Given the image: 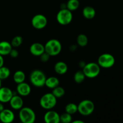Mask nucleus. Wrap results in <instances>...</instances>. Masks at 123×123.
Returning <instances> with one entry per match:
<instances>
[{
	"label": "nucleus",
	"instance_id": "6ab92c4d",
	"mask_svg": "<svg viewBox=\"0 0 123 123\" xmlns=\"http://www.w3.org/2000/svg\"><path fill=\"white\" fill-rule=\"evenodd\" d=\"M60 80L56 77L51 76L46 78L45 82V86L50 89H54V88L59 86Z\"/></svg>",
	"mask_w": 123,
	"mask_h": 123
},
{
	"label": "nucleus",
	"instance_id": "aec40b11",
	"mask_svg": "<svg viewBox=\"0 0 123 123\" xmlns=\"http://www.w3.org/2000/svg\"><path fill=\"white\" fill-rule=\"evenodd\" d=\"M25 73L22 70L16 71L13 74V80L17 84L25 82Z\"/></svg>",
	"mask_w": 123,
	"mask_h": 123
},
{
	"label": "nucleus",
	"instance_id": "7c9ffc66",
	"mask_svg": "<svg viewBox=\"0 0 123 123\" xmlns=\"http://www.w3.org/2000/svg\"><path fill=\"white\" fill-rule=\"evenodd\" d=\"M4 64V60L3 56H2L1 55H0V67H1L2 66H3Z\"/></svg>",
	"mask_w": 123,
	"mask_h": 123
},
{
	"label": "nucleus",
	"instance_id": "5701e85b",
	"mask_svg": "<svg viewBox=\"0 0 123 123\" xmlns=\"http://www.w3.org/2000/svg\"><path fill=\"white\" fill-rule=\"evenodd\" d=\"M65 111L66 112L73 115L78 112V105L73 103H68L65 107Z\"/></svg>",
	"mask_w": 123,
	"mask_h": 123
},
{
	"label": "nucleus",
	"instance_id": "c756f323",
	"mask_svg": "<svg viewBox=\"0 0 123 123\" xmlns=\"http://www.w3.org/2000/svg\"><path fill=\"white\" fill-rule=\"evenodd\" d=\"M9 55H10V56L12 58H17L18 56V55H19V52H18V51L16 49H13V48H12L10 52Z\"/></svg>",
	"mask_w": 123,
	"mask_h": 123
},
{
	"label": "nucleus",
	"instance_id": "bb28decb",
	"mask_svg": "<svg viewBox=\"0 0 123 123\" xmlns=\"http://www.w3.org/2000/svg\"><path fill=\"white\" fill-rule=\"evenodd\" d=\"M23 42V38L20 36H15L14 38L12 39V42H11V44H12V47L14 48H18L22 44Z\"/></svg>",
	"mask_w": 123,
	"mask_h": 123
},
{
	"label": "nucleus",
	"instance_id": "423d86ee",
	"mask_svg": "<svg viewBox=\"0 0 123 123\" xmlns=\"http://www.w3.org/2000/svg\"><path fill=\"white\" fill-rule=\"evenodd\" d=\"M85 77L88 78H94L99 75L100 73V67L98 63L89 62L86 64L82 70Z\"/></svg>",
	"mask_w": 123,
	"mask_h": 123
},
{
	"label": "nucleus",
	"instance_id": "7ed1b4c3",
	"mask_svg": "<svg viewBox=\"0 0 123 123\" xmlns=\"http://www.w3.org/2000/svg\"><path fill=\"white\" fill-rule=\"evenodd\" d=\"M19 117L22 123H34L36 115L34 111L28 107H22L19 110Z\"/></svg>",
	"mask_w": 123,
	"mask_h": 123
},
{
	"label": "nucleus",
	"instance_id": "2eb2a0df",
	"mask_svg": "<svg viewBox=\"0 0 123 123\" xmlns=\"http://www.w3.org/2000/svg\"><path fill=\"white\" fill-rule=\"evenodd\" d=\"M30 52L34 56H40L45 52L44 46L40 43H34L30 46Z\"/></svg>",
	"mask_w": 123,
	"mask_h": 123
},
{
	"label": "nucleus",
	"instance_id": "39448f33",
	"mask_svg": "<svg viewBox=\"0 0 123 123\" xmlns=\"http://www.w3.org/2000/svg\"><path fill=\"white\" fill-rule=\"evenodd\" d=\"M94 109V104L90 100H84L78 105V112L83 116H89L92 114Z\"/></svg>",
	"mask_w": 123,
	"mask_h": 123
},
{
	"label": "nucleus",
	"instance_id": "6e6552de",
	"mask_svg": "<svg viewBox=\"0 0 123 123\" xmlns=\"http://www.w3.org/2000/svg\"><path fill=\"white\" fill-rule=\"evenodd\" d=\"M115 59L112 55L108 53L100 55L97 60V63L100 67L105 68H109L115 64Z\"/></svg>",
	"mask_w": 123,
	"mask_h": 123
},
{
	"label": "nucleus",
	"instance_id": "b1692460",
	"mask_svg": "<svg viewBox=\"0 0 123 123\" xmlns=\"http://www.w3.org/2000/svg\"><path fill=\"white\" fill-rule=\"evenodd\" d=\"M10 75V70L9 68L5 66L0 67V79L1 80H5L7 79Z\"/></svg>",
	"mask_w": 123,
	"mask_h": 123
},
{
	"label": "nucleus",
	"instance_id": "1a4fd4ad",
	"mask_svg": "<svg viewBox=\"0 0 123 123\" xmlns=\"http://www.w3.org/2000/svg\"><path fill=\"white\" fill-rule=\"evenodd\" d=\"M31 24L34 28L37 30H42L48 24V19L43 14H36L32 18Z\"/></svg>",
	"mask_w": 123,
	"mask_h": 123
},
{
	"label": "nucleus",
	"instance_id": "a211bd4d",
	"mask_svg": "<svg viewBox=\"0 0 123 123\" xmlns=\"http://www.w3.org/2000/svg\"><path fill=\"white\" fill-rule=\"evenodd\" d=\"M83 16L87 19H92L96 16V12L94 8L91 6H86L82 10Z\"/></svg>",
	"mask_w": 123,
	"mask_h": 123
},
{
	"label": "nucleus",
	"instance_id": "412c9836",
	"mask_svg": "<svg viewBox=\"0 0 123 123\" xmlns=\"http://www.w3.org/2000/svg\"><path fill=\"white\" fill-rule=\"evenodd\" d=\"M79 1L78 0H68L66 4V8L70 11H74L79 7Z\"/></svg>",
	"mask_w": 123,
	"mask_h": 123
},
{
	"label": "nucleus",
	"instance_id": "f3484780",
	"mask_svg": "<svg viewBox=\"0 0 123 123\" xmlns=\"http://www.w3.org/2000/svg\"><path fill=\"white\" fill-rule=\"evenodd\" d=\"M54 70L57 74L60 75L64 74L68 70V66L66 62L63 61H58L55 64Z\"/></svg>",
	"mask_w": 123,
	"mask_h": 123
},
{
	"label": "nucleus",
	"instance_id": "9d476101",
	"mask_svg": "<svg viewBox=\"0 0 123 123\" xmlns=\"http://www.w3.org/2000/svg\"><path fill=\"white\" fill-rule=\"evenodd\" d=\"M44 121L46 123H59L60 122V115L55 111L48 110L44 115Z\"/></svg>",
	"mask_w": 123,
	"mask_h": 123
},
{
	"label": "nucleus",
	"instance_id": "72a5a7b5",
	"mask_svg": "<svg viewBox=\"0 0 123 123\" xmlns=\"http://www.w3.org/2000/svg\"><path fill=\"white\" fill-rule=\"evenodd\" d=\"M73 123H84V122L83 121H81V120H75L74 121H72Z\"/></svg>",
	"mask_w": 123,
	"mask_h": 123
},
{
	"label": "nucleus",
	"instance_id": "dca6fc26",
	"mask_svg": "<svg viewBox=\"0 0 123 123\" xmlns=\"http://www.w3.org/2000/svg\"><path fill=\"white\" fill-rule=\"evenodd\" d=\"M12 48L13 47L12 44L8 42L7 41L0 42V55L2 56L9 55Z\"/></svg>",
	"mask_w": 123,
	"mask_h": 123
},
{
	"label": "nucleus",
	"instance_id": "f257e3e1",
	"mask_svg": "<svg viewBox=\"0 0 123 123\" xmlns=\"http://www.w3.org/2000/svg\"><path fill=\"white\" fill-rule=\"evenodd\" d=\"M62 50L61 42L56 39H50L44 45L45 52L50 56H56L60 54Z\"/></svg>",
	"mask_w": 123,
	"mask_h": 123
},
{
	"label": "nucleus",
	"instance_id": "cd10ccee",
	"mask_svg": "<svg viewBox=\"0 0 123 123\" xmlns=\"http://www.w3.org/2000/svg\"><path fill=\"white\" fill-rule=\"evenodd\" d=\"M60 122L62 123H70L72 122V116L67 112L63 113L60 115Z\"/></svg>",
	"mask_w": 123,
	"mask_h": 123
},
{
	"label": "nucleus",
	"instance_id": "c85d7f7f",
	"mask_svg": "<svg viewBox=\"0 0 123 123\" xmlns=\"http://www.w3.org/2000/svg\"><path fill=\"white\" fill-rule=\"evenodd\" d=\"M50 56L49 55V54H47L46 52H44L43 54H42V55L40 56V60L42 62H47V61H49Z\"/></svg>",
	"mask_w": 123,
	"mask_h": 123
},
{
	"label": "nucleus",
	"instance_id": "f03ea898",
	"mask_svg": "<svg viewBox=\"0 0 123 123\" xmlns=\"http://www.w3.org/2000/svg\"><path fill=\"white\" fill-rule=\"evenodd\" d=\"M46 79L45 74L40 70H34L30 76V82L36 87L40 88L44 86Z\"/></svg>",
	"mask_w": 123,
	"mask_h": 123
},
{
	"label": "nucleus",
	"instance_id": "20e7f679",
	"mask_svg": "<svg viewBox=\"0 0 123 123\" xmlns=\"http://www.w3.org/2000/svg\"><path fill=\"white\" fill-rule=\"evenodd\" d=\"M57 103L56 98L52 92L43 94L40 100V105L42 108L46 110L53 109Z\"/></svg>",
	"mask_w": 123,
	"mask_h": 123
},
{
	"label": "nucleus",
	"instance_id": "0eeeda50",
	"mask_svg": "<svg viewBox=\"0 0 123 123\" xmlns=\"http://www.w3.org/2000/svg\"><path fill=\"white\" fill-rule=\"evenodd\" d=\"M73 19V14L71 11L66 8H61L56 15L58 22L62 25H67L70 24Z\"/></svg>",
	"mask_w": 123,
	"mask_h": 123
},
{
	"label": "nucleus",
	"instance_id": "4468645a",
	"mask_svg": "<svg viewBox=\"0 0 123 123\" xmlns=\"http://www.w3.org/2000/svg\"><path fill=\"white\" fill-rule=\"evenodd\" d=\"M16 90L19 96H22V97H26L31 93V88L29 84L25 82H23L18 84Z\"/></svg>",
	"mask_w": 123,
	"mask_h": 123
},
{
	"label": "nucleus",
	"instance_id": "f704fd0d",
	"mask_svg": "<svg viewBox=\"0 0 123 123\" xmlns=\"http://www.w3.org/2000/svg\"><path fill=\"white\" fill-rule=\"evenodd\" d=\"M1 86H2V80L0 79V88H1Z\"/></svg>",
	"mask_w": 123,
	"mask_h": 123
},
{
	"label": "nucleus",
	"instance_id": "2f4dec72",
	"mask_svg": "<svg viewBox=\"0 0 123 123\" xmlns=\"http://www.w3.org/2000/svg\"><path fill=\"white\" fill-rule=\"evenodd\" d=\"M4 106L3 105V103L0 102V112H1L2 110H4Z\"/></svg>",
	"mask_w": 123,
	"mask_h": 123
},
{
	"label": "nucleus",
	"instance_id": "4be33fe9",
	"mask_svg": "<svg viewBox=\"0 0 123 123\" xmlns=\"http://www.w3.org/2000/svg\"><path fill=\"white\" fill-rule=\"evenodd\" d=\"M88 39L87 36L84 34H80L77 37V43L80 46H86L88 44Z\"/></svg>",
	"mask_w": 123,
	"mask_h": 123
},
{
	"label": "nucleus",
	"instance_id": "9b49d317",
	"mask_svg": "<svg viewBox=\"0 0 123 123\" xmlns=\"http://www.w3.org/2000/svg\"><path fill=\"white\" fill-rule=\"evenodd\" d=\"M13 92L8 87L1 86L0 88V102L2 103H8L13 96Z\"/></svg>",
	"mask_w": 123,
	"mask_h": 123
},
{
	"label": "nucleus",
	"instance_id": "a878e982",
	"mask_svg": "<svg viewBox=\"0 0 123 123\" xmlns=\"http://www.w3.org/2000/svg\"><path fill=\"white\" fill-rule=\"evenodd\" d=\"M52 93L56 98H61L65 94V90L62 87L58 86L53 89Z\"/></svg>",
	"mask_w": 123,
	"mask_h": 123
},
{
	"label": "nucleus",
	"instance_id": "ddd939ff",
	"mask_svg": "<svg viewBox=\"0 0 123 123\" xmlns=\"http://www.w3.org/2000/svg\"><path fill=\"white\" fill-rule=\"evenodd\" d=\"M9 103L11 108L14 110H20L24 105V100L19 95H13Z\"/></svg>",
	"mask_w": 123,
	"mask_h": 123
},
{
	"label": "nucleus",
	"instance_id": "f8f14e48",
	"mask_svg": "<svg viewBox=\"0 0 123 123\" xmlns=\"http://www.w3.org/2000/svg\"><path fill=\"white\" fill-rule=\"evenodd\" d=\"M15 118L14 114L12 110L4 109L0 112V121L3 123H11Z\"/></svg>",
	"mask_w": 123,
	"mask_h": 123
},
{
	"label": "nucleus",
	"instance_id": "393cba45",
	"mask_svg": "<svg viewBox=\"0 0 123 123\" xmlns=\"http://www.w3.org/2000/svg\"><path fill=\"white\" fill-rule=\"evenodd\" d=\"M85 79V75L83 71H78L74 74V80L78 84L83 82Z\"/></svg>",
	"mask_w": 123,
	"mask_h": 123
},
{
	"label": "nucleus",
	"instance_id": "473e14b6",
	"mask_svg": "<svg viewBox=\"0 0 123 123\" xmlns=\"http://www.w3.org/2000/svg\"><path fill=\"white\" fill-rule=\"evenodd\" d=\"M85 64H85L84 61H80V62H79V66L81 67H82V68L84 67V66H85Z\"/></svg>",
	"mask_w": 123,
	"mask_h": 123
}]
</instances>
